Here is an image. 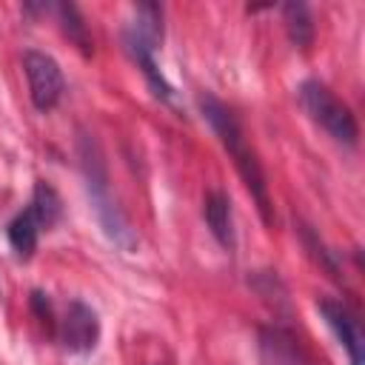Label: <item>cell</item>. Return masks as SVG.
I'll return each instance as SVG.
<instances>
[{
    "mask_svg": "<svg viewBox=\"0 0 365 365\" xmlns=\"http://www.w3.org/2000/svg\"><path fill=\"white\" fill-rule=\"evenodd\" d=\"M200 111L208 120V125L214 128V134L220 137L222 148L231 154L245 188L251 191V197L257 200V208L265 220V225L274 222V211H271V197H268V182H265V171L254 154V148L248 145L242 125L237 123V117L231 114V108L225 103H220L214 94H200Z\"/></svg>",
    "mask_w": 365,
    "mask_h": 365,
    "instance_id": "6da1fadb",
    "label": "cell"
},
{
    "mask_svg": "<svg viewBox=\"0 0 365 365\" xmlns=\"http://www.w3.org/2000/svg\"><path fill=\"white\" fill-rule=\"evenodd\" d=\"M77 151H80V168H83V180H86V188H88V200H91V208L97 214L100 228L106 231V237L117 248L134 251L137 248V234H134L131 222L125 220L123 208L117 205V200L111 197L108 168H106V157H103L100 143L91 134H80Z\"/></svg>",
    "mask_w": 365,
    "mask_h": 365,
    "instance_id": "7a4b0ae2",
    "label": "cell"
},
{
    "mask_svg": "<svg viewBox=\"0 0 365 365\" xmlns=\"http://www.w3.org/2000/svg\"><path fill=\"white\" fill-rule=\"evenodd\" d=\"M299 103L302 108L308 111V117L322 125L336 143L342 145H356L359 140V125H356V117L351 114V108L345 103H339L334 97V91L319 83V80H305L299 86Z\"/></svg>",
    "mask_w": 365,
    "mask_h": 365,
    "instance_id": "3957f363",
    "label": "cell"
},
{
    "mask_svg": "<svg viewBox=\"0 0 365 365\" xmlns=\"http://www.w3.org/2000/svg\"><path fill=\"white\" fill-rule=\"evenodd\" d=\"M23 68H26V77H29V94H31V103L37 111H51L63 91H66V80H63V71L57 66L54 57L43 54V51H26L23 54Z\"/></svg>",
    "mask_w": 365,
    "mask_h": 365,
    "instance_id": "277c9868",
    "label": "cell"
},
{
    "mask_svg": "<svg viewBox=\"0 0 365 365\" xmlns=\"http://www.w3.org/2000/svg\"><path fill=\"white\" fill-rule=\"evenodd\" d=\"M57 336H60V342H63L66 351H71V354H88L97 345V339H100V319H97L94 308L86 305V302H80V299L68 302L66 317L60 319Z\"/></svg>",
    "mask_w": 365,
    "mask_h": 365,
    "instance_id": "5b68a950",
    "label": "cell"
},
{
    "mask_svg": "<svg viewBox=\"0 0 365 365\" xmlns=\"http://www.w3.org/2000/svg\"><path fill=\"white\" fill-rule=\"evenodd\" d=\"M319 314L325 317L328 328L336 334L339 345L345 348L348 362L351 365H365V336H362L359 319L348 311V305L339 302V299H319Z\"/></svg>",
    "mask_w": 365,
    "mask_h": 365,
    "instance_id": "8992f818",
    "label": "cell"
},
{
    "mask_svg": "<svg viewBox=\"0 0 365 365\" xmlns=\"http://www.w3.org/2000/svg\"><path fill=\"white\" fill-rule=\"evenodd\" d=\"M123 43H125L128 54L134 57V63L143 68V74H145V80H148V86H151V91H154V97H160L163 103L174 106V103H177V94H174L171 83L160 74V68H157V63H154V48H151L140 34H134L131 29H125Z\"/></svg>",
    "mask_w": 365,
    "mask_h": 365,
    "instance_id": "52a82bcc",
    "label": "cell"
},
{
    "mask_svg": "<svg viewBox=\"0 0 365 365\" xmlns=\"http://www.w3.org/2000/svg\"><path fill=\"white\" fill-rule=\"evenodd\" d=\"M262 359L265 365H314L299 339L291 331L268 328L262 331Z\"/></svg>",
    "mask_w": 365,
    "mask_h": 365,
    "instance_id": "ba28073f",
    "label": "cell"
},
{
    "mask_svg": "<svg viewBox=\"0 0 365 365\" xmlns=\"http://www.w3.org/2000/svg\"><path fill=\"white\" fill-rule=\"evenodd\" d=\"M202 217L211 228V234L217 237V242L222 248H234V222H231V202L222 191H208L202 200Z\"/></svg>",
    "mask_w": 365,
    "mask_h": 365,
    "instance_id": "9c48e42d",
    "label": "cell"
},
{
    "mask_svg": "<svg viewBox=\"0 0 365 365\" xmlns=\"http://www.w3.org/2000/svg\"><path fill=\"white\" fill-rule=\"evenodd\" d=\"M51 9H54V14H57L60 31H63L83 54H91V48H94V46H91V34H88V26H86L80 9H77L74 3H54Z\"/></svg>",
    "mask_w": 365,
    "mask_h": 365,
    "instance_id": "30bf717a",
    "label": "cell"
},
{
    "mask_svg": "<svg viewBox=\"0 0 365 365\" xmlns=\"http://www.w3.org/2000/svg\"><path fill=\"white\" fill-rule=\"evenodd\" d=\"M282 20H285V31L291 37V43L302 51L311 48L314 43V17L308 11L305 3H285L282 6Z\"/></svg>",
    "mask_w": 365,
    "mask_h": 365,
    "instance_id": "8fae6325",
    "label": "cell"
},
{
    "mask_svg": "<svg viewBox=\"0 0 365 365\" xmlns=\"http://www.w3.org/2000/svg\"><path fill=\"white\" fill-rule=\"evenodd\" d=\"M29 211L34 214V220H37L40 228H54L57 220H60V214H63V202H60V194L54 191V185H48L46 180H37Z\"/></svg>",
    "mask_w": 365,
    "mask_h": 365,
    "instance_id": "7c38bea8",
    "label": "cell"
},
{
    "mask_svg": "<svg viewBox=\"0 0 365 365\" xmlns=\"http://www.w3.org/2000/svg\"><path fill=\"white\" fill-rule=\"evenodd\" d=\"M6 234H9V242H11L14 254H17L20 259H29V257L34 254V248H37L40 225H37V220H34L31 211H20V214L9 222Z\"/></svg>",
    "mask_w": 365,
    "mask_h": 365,
    "instance_id": "4fadbf2b",
    "label": "cell"
},
{
    "mask_svg": "<svg viewBox=\"0 0 365 365\" xmlns=\"http://www.w3.org/2000/svg\"><path fill=\"white\" fill-rule=\"evenodd\" d=\"M134 34H140L154 51L163 40V9L157 3H140L137 6V20L128 26Z\"/></svg>",
    "mask_w": 365,
    "mask_h": 365,
    "instance_id": "5bb4252c",
    "label": "cell"
},
{
    "mask_svg": "<svg viewBox=\"0 0 365 365\" xmlns=\"http://www.w3.org/2000/svg\"><path fill=\"white\" fill-rule=\"evenodd\" d=\"M299 234H302V242H305V248H311V257L331 274V277H339V268H336V259H334V254L322 245V240L311 231V225H299Z\"/></svg>",
    "mask_w": 365,
    "mask_h": 365,
    "instance_id": "9a60e30c",
    "label": "cell"
},
{
    "mask_svg": "<svg viewBox=\"0 0 365 365\" xmlns=\"http://www.w3.org/2000/svg\"><path fill=\"white\" fill-rule=\"evenodd\" d=\"M31 311H34V317L46 325V331H48V334H57L54 311H51V302H48V297H46L43 291H31Z\"/></svg>",
    "mask_w": 365,
    "mask_h": 365,
    "instance_id": "2e32d148",
    "label": "cell"
}]
</instances>
